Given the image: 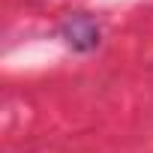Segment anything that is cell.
Returning <instances> with one entry per match:
<instances>
[{"instance_id":"1","label":"cell","mask_w":153,"mask_h":153,"mask_svg":"<svg viewBox=\"0 0 153 153\" xmlns=\"http://www.w3.org/2000/svg\"><path fill=\"white\" fill-rule=\"evenodd\" d=\"M63 39H66V45L75 48V51H93V48L99 45V24H96L90 15L78 12V15H72V18L63 24Z\"/></svg>"}]
</instances>
